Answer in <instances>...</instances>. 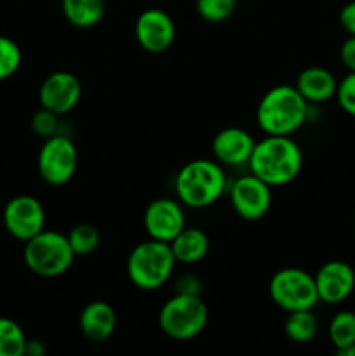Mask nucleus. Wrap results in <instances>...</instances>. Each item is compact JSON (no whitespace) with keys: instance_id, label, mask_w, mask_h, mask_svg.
Masks as SVG:
<instances>
[{"instance_id":"obj_1","label":"nucleus","mask_w":355,"mask_h":356,"mask_svg":"<svg viewBox=\"0 0 355 356\" xmlns=\"http://www.w3.org/2000/svg\"><path fill=\"white\" fill-rule=\"evenodd\" d=\"M247 165L270 186H284L301 172L303 153L291 136H267L254 145Z\"/></svg>"},{"instance_id":"obj_2","label":"nucleus","mask_w":355,"mask_h":356,"mask_svg":"<svg viewBox=\"0 0 355 356\" xmlns=\"http://www.w3.org/2000/svg\"><path fill=\"white\" fill-rule=\"evenodd\" d=\"M308 118V101L294 86L271 87L256 110V120L267 136H291Z\"/></svg>"},{"instance_id":"obj_3","label":"nucleus","mask_w":355,"mask_h":356,"mask_svg":"<svg viewBox=\"0 0 355 356\" xmlns=\"http://www.w3.org/2000/svg\"><path fill=\"white\" fill-rule=\"evenodd\" d=\"M174 186L181 204L191 209H205L225 193L226 177L218 162L200 159L181 167Z\"/></svg>"},{"instance_id":"obj_4","label":"nucleus","mask_w":355,"mask_h":356,"mask_svg":"<svg viewBox=\"0 0 355 356\" xmlns=\"http://www.w3.org/2000/svg\"><path fill=\"white\" fill-rule=\"evenodd\" d=\"M176 266V257L167 242L146 240L127 257V277L141 291H157L167 284Z\"/></svg>"},{"instance_id":"obj_5","label":"nucleus","mask_w":355,"mask_h":356,"mask_svg":"<svg viewBox=\"0 0 355 356\" xmlns=\"http://www.w3.org/2000/svg\"><path fill=\"white\" fill-rule=\"evenodd\" d=\"M23 259L31 273L42 278H56L72 268L75 252L68 236L52 229H42L38 235L24 242Z\"/></svg>"},{"instance_id":"obj_6","label":"nucleus","mask_w":355,"mask_h":356,"mask_svg":"<svg viewBox=\"0 0 355 356\" xmlns=\"http://www.w3.org/2000/svg\"><path fill=\"white\" fill-rule=\"evenodd\" d=\"M209 309L198 294L176 292L160 308L159 325L167 337L176 341H188L197 337L205 329Z\"/></svg>"},{"instance_id":"obj_7","label":"nucleus","mask_w":355,"mask_h":356,"mask_svg":"<svg viewBox=\"0 0 355 356\" xmlns=\"http://www.w3.org/2000/svg\"><path fill=\"white\" fill-rule=\"evenodd\" d=\"M268 292L275 305L284 312L313 309L319 302L315 278L299 268H284L271 277Z\"/></svg>"},{"instance_id":"obj_8","label":"nucleus","mask_w":355,"mask_h":356,"mask_svg":"<svg viewBox=\"0 0 355 356\" xmlns=\"http://www.w3.org/2000/svg\"><path fill=\"white\" fill-rule=\"evenodd\" d=\"M77 165H79V153L72 139L58 134L45 138L37 160L38 172L45 183L51 186L66 184L75 176Z\"/></svg>"},{"instance_id":"obj_9","label":"nucleus","mask_w":355,"mask_h":356,"mask_svg":"<svg viewBox=\"0 0 355 356\" xmlns=\"http://www.w3.org/2000/svg\"><path fill=\"white\" fill-rule=\"evenodd\" d=\"M3 226L10 236L21 242L33 238L45 226V211L40 200L30 195L10 198L3 209Z\"/></svg>"},{"instance_id":"obj_10","label":"nucleus","mask_w":355,"mask_h":356,"mask_svg":"<svg viewBox=\"0 0 355 356\" xmlns=\"http://www.w3.org/2000/svg\"><path fill=\"white\" fill-rule=\"evenodd\" d=\"M230 202L237 214L246 221L265 218L271 205V186L254 174L240 176L230 188Z\"/></svg>"},{"instance_id":"obj_11","label":"nucleus","mask_w":355,"mask_h":356,"mask_svg":"<svg viewBox=\"0 0 355 356\" xmlns=\"http://www.w3.org/2000/svg\"><path fill=\"white\" fill-rule=\"evenodd\" d=\"M143 225L150 238L171 243L187 226L183 207L173 198H157L146 207Z\"/></svg>"},{"instance_id":"obj_12","label":"nucleus","mask_w":355,"mask_h":356,"mask_svg":"<svg viewBox=\"0 0 355 356\" xmlns=\"http://www.w3.org/2000/svg\"><path fill=\"white\" fill-rule=\"evenodd\" d=\"M136 40L150 54H160L173 45L176 26L162 9H146L136 19Z\"/></svg>"},{"instance_id":"obj_13","label":"nucleus","mask_w":355,"mask_h":356,"mask_svg":"<svg viewBox=\"0 0 355 356\" xmlns=\"http://www.w3.org/2000/svg\"><path fill=\"white\" fill-rule=\"evenodd\" d=\"M82 96L80 80L70 72H54L42 82L38 99L42 108L56 115H65L79 104Z\"/></svg>"},{"instance_id":"obj_14","label":"nucleus","mask_w":355,"mask_h":356,"mask_svg":"<svg viewBox=\"0 0 355 356\" xmlns=\"http://www.w3.org/2000/svg\"><path fill=\"white\" fill-rule=\"evenodd\" d=\"M313 278L319 301L326 305H340L350 298L355 289V271L345 261H327Z\"/></svg>"},{"instance_id":"obj_15","label":"nucleus","mask_w":355,"mask_h":356,"mask_svg":"<svg viewBox=\"0 0 355 356\" xmlns=\"http://www.w3.org/2000/svg\"><path fill=\"white\" fill-rule=\"evenodd\" d=\"M256 141L249 132L239 127H226L212 139L214 159L223 165L240 167L249 163Z\"/></svg>"},{"instance_id":"obj_16","label":"nucleus","mask_w":355,"mask_h":356,"mask_svg":"<svg viewBox=\"0 0 355 356\" xmlns=\"http://www.w3.org/2000/svg\"><path fill=\"white\" fill-rule=\"evenodd\" d=\"M80 330L90 343H103L110 339L117 327V315L104 301H93L80 313Z\"/></svg>"},{"instance_id":"obj_17","label":"nucleus","mask_w":355,"mask_h":356,"mask_svg":"<svg viewBox=\"0 0 355 356\" xmlns=\"http://www.w3.org/2000/svg\"><path fill=\"white\" fill-rule=\"evenodd\" d=\"M294 87L308 103H324L336 96L338 80L329 70L310 66L299 73Z\"/></svg>"},{"instance_id":"obj_18","label":"nucleus","mask_w":355,"mask_h":356,"mask_svg":"<svg viewBox=\"0 0 355 356\" xmlns=\"http://www.w3.org/2000/svg\"><path fill=\"white\" fill-rule=\"evenodd\" d=\"M169 245L176 257V263L181 264L200 263L209 252V238L205 232H202L200 228H190V226H184Z\"/></svg>"},{"instance_id":"obj_19","label":"nucleus","mask_w":355,"mask_h":356,"mask_svg":"<svg viewBox=\"0 0 355 356\" xmlns=\"http://www.w3.org/2000/svg\"><path fill=\"white\" fill-rule=\"evenodd\" d=\"M61 9L73 26L93 28L103 19L106 0H63Z\"/></svg>"},{"instance_id":"obj_20","label":"nucleus","mask_w":355,"mask_h":356,"mask_svg":"<svg viewBox=\"0 0 355 356\" xmlns=\"http://www.w3.org/2000/svg\"><path fill=\"white\" fill-rule=\"evenodd\" d=\"M317 330H319V322L312 309L291 312L284 322V332L292 343H310L317 336Z\"/></svg>"},{"instance_id":"obj_21","label":"nucleus","mask_w":355,"mask_h":356,"mask_svg":"<svg viewBox=\"0 0 355 356\" xmlns=\"http://www.w3.org/2000/svg\"><path fill=\"white\" fill-rule=\"evenodd\" d=\"M329 339L331 344L336 348L338 353H343L345 350L355 343V312L350 309H341L331 318L329 322Z\"/></svg>"},{"instance_id":"obj_22","label":"nucleus","mask_w":355,"mask_h":356,"mask_svg":"<svg viewBox=\"0 0 355 356\" xmlns=\"http://www.w3.org/2000/svg\"><path fill=\"white\" fill-rule=\"evenodd\" d=\"M23 329L10 318H0V356H23L26 348Z\"/></svg>"},{"instance_id":"obj_23","label":"nucleus","mask_w":355,"mask_h":356,"mask_svg":"<svg viewBox=\"0 0 355 356\" xmlns=\"http://www.w3.org/2000/svg\"><path fill=\"white\" fill-rule=\"evenodd\" d=\"M68 242L75 256H89L100 245V233L93 225L80 222L70 229Z\"/></svg>"},{"instance_id":"obj_24","label":"nucleus","mask_w":355,"mask_h":356,"mask_svg":"<svg viewBox=\"0 0 355 356\" xmlns=\"http://www.w3.org/2000/svg\"><path fill=\"white\" fill-rule=\"evenodd\" d=\"M237 2L239 0H197L195 7H197L198 16L204 21L223 23L235 13Z\"/></svg>"},{"instance_id":"obj_25","label":"nucleus","mask_w":355,"mask_h":356,"mask_svg":"<svg viewBox=\"0 0 355 356\" xmlns=\"http://www.w3.org/2000/svg\"><path fill=\"white\" fill-rule=\"evenodd\" d=\"M21 66V49L9 37L0 35V82L10 79Z\"/></svg>"},{"instance_id":"obj_26","label":"nucleus","mask_w":355,"mask_h":356,"mask_svg":"<svg viewBox=\"0 0 355 356\" xmlns=\"http://www.w3.org/2000/svg\"><path fill=\"white\" fill-rule=\"evenodd\" d=\"M334 97L338 99V104H340L345 113L355 117V72H348V75H345L338 82L336 96Z\"/></svg>"},{"instance_id":"obj_27","label":"nucleus","mask_w":355,"mask_h":356,"mask_svg":"<svg viewBox=\"0 0 355 356\" xmlns=\"http://www.w3.org/2000/svg\"><path fill=\"white\" fill-rule=\"evenodd\" d=\"M31 129H33V132L37 136L51 138V136H54L56 131H58V115L42 108V110L37 111V113L33 115V118H31Z\"/></svg>"},{"instance_id":"obj_28","label":"nucleus","mask_w":355,"mask_h":356,"mask_svg":"<svg viewBox=\"0 0 355 356\" xmlns=\"http://www.w3.org/2000/svg\"><path fill=\"white\" fill-rule=\"evenodd\" d=\"M340 59L348 72H355V35H350L340 47Z\"/></svg>"},{"instance_id":"obj_29","label":"nucleus","mask_w":355,"mask_h":356,"mask_svg":"<svg viewBox=\"0 0 355 356\" xmlns=\"http://www.w3.org/2000/svg\"><path fill=\"white\" fill-rule=\"evenodd\" d=\"M340 23L348 35H355V0L345 3L340 10Z\"/></svg>"},{"instance_id":"obj_30","label":"nucleus","mask_w":355,"mask_h":356,"mask_svg":"<svg viewBox=\"0 0 355 356\" xmlns=\"http://www.w3.org/2000/svg\"><path fill=\"white\" fill-rule=\"evenodd\" d=\"M178 285H180V287H184V289H180L181 294H198V291H197L198 284H197V280H195V278L184 277V278H181L180 284H178Z\"/></svg>"},{"instance_id":"obj_31","label":"nucleus","mask_w":355,"mask_h":356,"mask_svg":"<svg viewBox=\"0 0 355 356\" xmlns=\"http://www.w3.org/2000/svg\"><path fill=\"white\" fill-rule=\"evenodd\" d=\"M45 353V346L40 341H26V348H24V355L28 356H42Z\"/></svg>"},{"instance_id":"obj_32","label":"nucleus","mask_w":355,"mask_h":356,"mask_svg":"<svg viewBox=\"0 0 355 356\" xmlns=\"http://www.w3.org/2000/svg\"><path fill=\"white\" fill-rule=\"evenodd\" d=\"M341 355H343V356H355V343L352 344V346L348 348V350H345Z\"/></svg>"}]
</instances>
